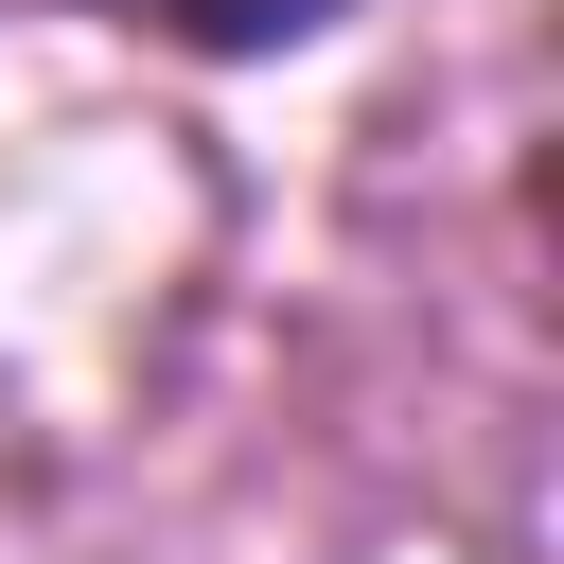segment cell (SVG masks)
I'll use <instances>...</instances> for the list:
<instances>
[{
	"label": "cell",
	"mask_w": 564,
	"mask_h": 564,
	"mask_svg": "<svg viewBox=\"0 0 564 564\" xmlns=\"http://www.w3.org/2000/svg\"><path fill=\"white\" fill-rule=\"evenodd\" d=\"M123 18H159L176 53H212V70H247V53H300V35H335L352 0H123Z\"/></svg>",
	"instance_id": "cell-1"
}]
</instances>
